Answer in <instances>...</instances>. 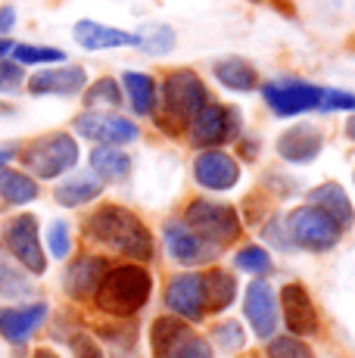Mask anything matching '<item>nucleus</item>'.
I'll return each instance as SVG.
<instances>
[{"instance_id": "c756f323", "label": "nucleus", "mask_w": 355, "mask_h": 358, "mask_svg": "<svg viewBox=\"0 0 355 358\" xmlns=\"http://www.w3.org/2000/svg\"><path fill=\"white\" fill-rule=\"evenodd\" d=\"M66 53L53 50V47H35V44H16L13 47V63L19 66H35V63H63Z\"/></svg>"}, {"instance_id": "9b49d317", "label": "nucleus", "mask_w": 355, "mask_h": 358, "mask_svg": "<svg viewBox=\"0 0 355 358\" xmlns=\"http://www.w3.org/2000/svg\"><path fill=\"white\" fill-rule=\"evenodd\" d=\"M6 246H10V252L22 262L31 274L47 271V259H44V250H41V240H38V218L35 215H19L6 224Z\"/></svg>"}, {"instance_id": "a211bd4d", "label": "nucleus", "mask_w": 355, "mask_h": 358, "mask_svg": "<svg viewBox=\"0 0 355 358\" xmlns=\"http://www.w3.org/2000/svg\"><path fill=\"white\" fill-rule=\"evenodd\" d=\"M324 147V137L315 125H293L290 131H284L281 141H277V153L287 162H312Z\"/></svg>"}, {"instance_id": "58836bf2", "label": "nucleus", "mask_w": 355, "mask_h": 358, "mask_svg": "<svg viewBox=\"0 0 355 358\" xmlns=\"http://www.w3.org/2000/svg\"><path fill=\"white\" fill-rule=\"evenodd\" d=\"M72 349H75V358H103V349H100L87 334L72 336Z\"/></svg>"}, {"instance_id": "72a5a7b5", "label": "nucleus", "mask_w": 355, "mask_h": 358, "mask_svg": "<svg viewBox=\"0 0 355 358\" xmlns=\"http://www.w3.org/2000/svg\"><path fill=\"white\" fill-rule=\"evenodd\" d=\"M234 265L243 268V271H252V274H265V271H271V256L262 246H247V250L237 252Z\"/></svg>"}, {"instance_id": "aec40b11", "label": "nucleus", "mask_w": 355, "mask_h": 358, "mask_svg": "<svg viewBox=\"0 0 355 358\" xmlns=\"http://www.w3.org/2000/svg\"><path fill=\"white\" fill-rule=\"evenodd\" d=\"M166 246H168V256L175 262H181V265H196V262L209 259L215 252L212 246L203 243V240L181 222L166 224Z\"/></svg>"}, {"instance_id": "ea45409f", "label": "nucleus", "mask_w": 355, "mask_h": 358, "mask_svg": "<svg viewBox=\"0 0 355 358\" xmlns=\"http://www.w3.org/2000/svg\"><path fill=\"white\" fill-rule=\"evenodd\" d=\"M113 358H138V349H134V336H113Z\"/></svg>"}, {"instance_id": "20e7f679", "label": "nucleus", "mask_w": 355, "mask_h": 358, "mask_svg": "<svg viewBox=\"0 0 355 358\" xmlns=\"http://www.w3.org/2000/svg\"><path fill=\"white\" fill-rule=\"evenodd\" d=\"M78 162V143L69 134H44L22 150V165L38 178H59Z\"/></svg>"}, {"instance_id": "a878e982", "label": "nucleus", "mask_w": 355, "mask_h": 358, "mask_svg": "<svg viewBox=\"0 0 355 358\" xmlns=\"http://www.w3.org/2000/svg\"><path fill=\"white\" fill-rule=\"evenodd\" d=\"M215 78L222 81L224 87H231V91H252V87L259 85L256 78V69H252L247 59H222V63L215 66Z\"/></svg>"}, {"instance_id": "412c9836", "label": "nucleus", "mask_w": 355, "mask_h": 358, "mask_svg": "<svg viewBox=\"0 0 355 358\" xmlns=\"http://www.w3.org/2000/svg\"><path fill=\"white\" fill-rule=\"evenodd\" d=\"M309 206H315V209L324 212L340 231L352 228V222H355L352 203H349V196H346V190L340 187V184H321V187H315L309 194Z\"/></svg>"}, {"instance_id": "e433bc0d", "label": "nucleus", "mask_w": 355, "mask_h": 358, "mask_svg": "<svg viewBox=\"0 0 355 358\" xmlns=\"http://www.w3.org/2000/svg\"><path fill=\"white\" fill-rule=\"evenodd\" d=\"M212 340H215L222 349H240V346H243V330H240V324H237V321H228V324H218V327H215Z\"/></svg>"}, {"instance_id": "c03bdc74", "label": "nucleus", "mask_w": 355, "mask_h": 358, "mask_svg": "<svg viewBox=\"0 0 355 358\" xmlns=\"http://www.w3.org/2000/svg\"><path fill=\"white\" fill-rule=\"evenodd\" d=\"M35 358H59V355L53 352V349H38V352H35Z\"/></svg>"}, {"instance_id": "9d476101", "label": "nucleus", "mask_w": 355, "mask_h": 358, "mask_svg": "<svg viewBox=\"0 0 355 358\" xmlns=\"http://www.w3.org/2000/svg\"><path fill=\"white\" fill-rule=\"evenodd\" d=\"M75 131L87 141H97L103 147H119V143H131L138 141V125L122 115L113 113H85L75 119Z\"/></svg>"}, {"instance_id": "7ed1b4c3", "label": "nucleus", "mask_w": 355, "mask_h": 358, "mask_svg": "<svg viewBox=\"0 0 355 358\" xmlns=\"http://www.w3.org/2000/svg\"><path fill=\"white\" fill-rule=\"evenodd\" d=\"M184 224L215 250V246L234 243L240 237V215H237L234 206L224 203H212V199H196V203L187 206V215H184Z\"/></svg>"}, {"instance_id": "2f4dec72", "label": "nucleus", "mask_w": 355, "mask_h": 358, "mask_svg": "<svg viewBox=\"0 0 355 358\" xmlns=\"http://www.w3.org/2000/svg\"><path fill=\"white\" fill-rule=\"evenodd\" d=\"M85 103L87 106H119L122 103L119 85H115L113 78H100L97 85H91V91L85 94Z\"/></svg>"}, {"instance_id": "cd10ccee", "label": "nucleus", "mask_w": 355, "mask_h": 358, "mask_svg": "<svg viewBox=\"0 0 355 358\" xmlns=\"http://www.w3.org/2000/svg\"><path fill=\"white\" fill-rule=\"evenodd\" d=\"M122 85H125L128 91V100H131V109L138 115H147L153 113V103H156V85L150 75H140V72H128L125 78H122Z\"/></svg>"}, {"instance_id": "ddd939ff", "label": "nucleus", "mask_w": 355, "mask_h": 358, "mask_svg": "<svg viewBox=\"0 0 355 358\" xmlns=\"http://www.w3.org/2000/svg\"><path fill=\"white\" fill-rule=\"evenodd\" d=\"M281 306H284V321L290 334L309 336L318 330V312L303 284H287L281 290Z\"/></svg>"}, {"instance_id": "1a4fd4ad", "label": "nucleus", "mask_w": 355, "mask_h": 358, "mask_svg": "<svg viewBox=\"0 0 355 358\" xmlns=\"http://www.w3.org/2000/svg\"><path fill=\"white\" fill-rule=\"evenodd\" d=\"M321 94L324 87L318 85H309V81H268L262 85V97L275 109L277 115H299V113H309V109H318L321 106Z\"/></svg>"}, {"instance_id": "0eeeda50", "label": "nucleus", "mask_w": 355, "mask_h": 358, "mask_svg": "<svg viewBox=\"0 0 355 358\" xmlns=\"http://www.w3.org/2000/svg\"><path fill=\"white\" fill-rule=\"evenodd\" d=\"M287 234H290V243L303 246L312 252H327L337 246L340 228L324 215L315 206H303L287 218Z\"/></svg>"}, {"instance_id": "4be33fe9", "label": "nucleus", "mask_w": 355, "mask_h": 358, "mask_svg": "<svg viewBox=\"0 0 355 358\" xmlns=\"http://www.w3.org/2000/svg\"><path fill=\"white\" fill-rule=\"evenodd\" d=\"M75 41L85 50H103V47H138V38L122 29H106V25L94 22V19H81L75 25Z\"/></svg>"}, {"instance_id": "f3484780", "label": "nucleus", "mask_w": 355, "mask_h": 358, "mask_svg": "<svg viewBox=\"0 0 355 358\" xmlns=\"http://www.w3.org/2000/svg\"><path fill=\"white\" fill-rule=\"evenodd\" d=\"M44 318H47L44 302H31V306H19V308H0V334L10 343H25L44 324Z\"/></svg>"}, {"instance_id": "2eb2a0df", "label": "nucleus", "mask_w": 355, "mask_h": 358, "mask_svg": "<svg viewBox=\"0 0 355 358\" xmlns=\"http://www.w3.org/2000/svg\"><path fill=\"white\" fill-rule=\"evenodd\" d=\"M166 302L175 315L196 321L203 315V308H206V299H203V274H194V271L178 274L166 290Z\"/></svg>"}, {"instance_id": "a18cd8bd", "label": "nucleus", "mask_w": 355, "mask_h": 358, "mask_svg": "<svg viewBox=\"0 0 355 358\" xmlns=\"http://www.w3.org/2000/svg\"><path fill=\"white\" fill-rule=\"evenodd\" d=\"M346 134H349L352 141H355V119H349V122H346Z\"/></svg>"}, {"instance_id": "bb28decb", "label": "nucleus", "mask_w": 355, "mask_h": 358, "mask_svg": "<svg viewBox=\"0 0 355 358\" xmlns=\"http://www.w3.org/2000/svg\"><path fill=\"white\" fill-rule=\"evenodd\" d=\"M0 196L13 206H22L31 203L38 196V184L31 181L29 175L22 171H13V169H0Z\"/></svg>"}, {"instance_id": "f704fd0d", "label": "nucleus", "mask_w": 355, "mask_h": 358, "mask_svg": "<svg viewBox=\"0 0 355 358\" xmlns=\"http://www.w3.org/2000/svg\"><path fill=\"white\" fill-rule=\"evenodd\" d=\"M47 246H50V256L53 259H66L72 250V240H69V224L66 222H53L50 231H47Z\"/></svg>"}, {"instance_id": "79ce46f5", "label": "nucleus", "mask_w": 355, "mask_h": 358, "mask_svg": "<svg viewBox=\"0 0 355 358\" xmlns=\"http://www.w3.org/2000/svg\"><path fill=\"white\" fill-rule=\"evenodd\" d=\"M13 156H16V150H10V147H6V150H0V169H6V162H10Z\"/></svg>"}, {"instance_id": "a19ab883", "label": "nucleus", "mask_w": 355, "mask_h": 358, "mask_svg": "<svg viewBox=\"0 0 355 358\" xmlns=\"http://www.w3.org/2000/svg\"><path fill=\"white\" fill-rule=\"evenodd\" d=\"M13 22H16V10H13V6H3V10H0V34L10 31Z\"/></svg>"}, {"instance_id": "6ab92c4d", "label": "nucleus", "mask_w": 355, "mask_h": 358, "mask_svg": "<svg viewBox=\"0 0 355 358\" xmlns=\"http://www.w3.org/2000/svg\"><path fill=\"white\" fill-rule=\"evenodd\" d=\"M109 265L100 256H81L78 262H72V268L66 271V293L72 299H87V296L97 293L100 280L106 278Z\"/></svg>"}, {"instance_id": "f257e3e1", "label": "nucleus", "mask_w": 355, "mask_h": 358, "mask_svg": "<svg viewBox=\"0 0 355 358\" xmlns=\"http://www.w3.org/2000/svg\"><path fill=\"white\" fill-rule=\"evenodd\" d=\"M85 234L97 243L109 246V250L131 256L138 262H147L153 256V237L143 228V222L134 212L122 209V206H103L97 209L85 224Z\"/></svg>"}, {"instance_id": "423d86ee", "label": "nucleus", "mask_w": 355, "mask_h": 358, "mask_svg": "<svg viewBox=\"0 0 355 358\" xmlns=\"http://www.w3.org/2000/svg\"><path fill=\"white\" fill-rule=\"evenodd\" d=\"M150 340H153L156 358H212L209 343L178 318H159L153 324Z\"/></svg>"}, {"instance_id": "7c9ffc66", "label": "nucleus", "mask_w": 355, "mask_h": 358, "mask_svg": "<svg viewBox=\"0 0 355 358\" xmlns=\"http://www.w3.org/2000/svg\"><path fill=\"white\" fill-rule=\"evenodd\" d=\"M29 293H31V280L22 271H16L10 265H0V296L19 299V296H29Z\"/></svg>"}, {"instance_id": "f03ea898", "label": "nucleus", "mask_w": 355, "mask_h": 358, "mask_svg": "<svg viewBox=\"0 0 355 358\" xmlns=\"http://www.w3.org/2000/svg\"><path fill=\"white\" fill-rule=\"evenodd\" d=\"M150 290H153V280H150V274L140 265H119V268H109L94 296H97V306L106 315L131 318V315H138L147 306Z\"/></svg>"}, {"instance_id": "37998d69", "label": "nucleus", "mask_w": 355, "mask_h": 358, "mask_svg": "<svg viewBox=\"0 0 355 358\" xmlns=\"http://www.w3.org/2000/svg\"><path fill=\"white\" fill-rule=\"evenodd\" d=\"M13 47H16V44H13V41L0 38V59H3V57H6V53H13Z\"/></svg>"}, {"instance_id": "393cba45", "label": "nucleus", "mask_w": 355, "mask_h": 358, "mask_svg": "<svg viewBox=\"0 0 355 358\" xmlns=\"http://www.w3.org/2000/svg\"><path fill=\"white\" fill-rule=\"evenodd\" d=\"M103 194V181L100 178H91V175H81V178H69L57 187V203L59 206H85L87 199L100 196Z\"/></svg>"}, {"instance_id": "c85d7f7f", "label": "nucleus", "mask_w": 355, "mask_h": 358, "mask_svg": "<svg viewBox=\"0 0 355 358\" xmlns=\"http://www.w3.org/2000/svg\"><path fill=\"white\" fill-rule=\"evenodd\" d=\"M134 38H138L140 50H147V53H168L175 44V31L168 25H143Z\"/></svg>"}, {"instance_id": "f8f14e48", "label": "nucleus", "mask_w": 355, "mask_h": 358, "mask_svg": "<svg viewBox=\"0 0 355 358\" xmlns=\"http://www.w3.org/2000/svg\"><path fill=\"white\" fill-rule=\"evenodd\" d=\"M194 178L206 190H231L240 181V165L231 159L228 153H222V150H206V153L196 156Z\"/></svg>"}, {"instance_id": "4c0bfd02", "label": "nucleus", "mask_w": 355, "mask_h": 358, "mask_svg": "<svg viewBox=\"0 0 355 358\" xmlns=\"http://www.w3.org/2000/svg\"><path fill=\"white\" fill-rule=\"evenodd\" d=\"M318 109H324V113H333V109H355V94H349V91H331V87H324Z\"/></svg>"}, {"instance_id": "4468645a", "label": "nucleus", "mask_w": 355, "mask_h": 358, "mask_svg": "<svg viewBox=\"0 0 355 358\" xmlns=\"http://www.w3.org/2000/svg\"><path fill=\"white\" fill-rule=\"evenodd\" d=\"M247 321L256 330V336H271L277 330V299L265 280H252L247 290V302H243Z\"/></svg>"}, {"instance_id": "39448f33", "label": "nucleus", "mask_w": 355, "mask_h": 358, "mask_svg": "<svg viewBox=\"0 0 355 358\" xmlns=\"http://www.w3.org/2000/svg\"><path fill=\"white\" fill-rule=\"evenodd\" d=\"M209 103L206 85L196 78L194 72H172L162 81V106H166V119H175L178 125H187L196 113Z\"/></svg>"}, {"instance_id": "473e14b6", "label": "nucleus", "mask_w": 355, "mask_h": 358, "mask_svg": "<svg viewBox=\"0 0 355 358\" xmlns=\"http://www.w3.org/2000/svg\"><path fill=\"white\" fill-rule=\"evenodd\" d=\"M268 358H315L312 349L296 336H277L268 346Z\"/></svg>"}, {"instance_id": "5701e85b", "label": "nucleus", "mask_w": 355, "mask_h": 358, "mask_svg": "<svg viewBox=\"0 0 355 358\" xmlns=\"http://www.w3.org/2000/svg\"><path fill=\"white\" fill-rule=\"evenodd\" d=\"M237 296V280L228 271H209L203 274V299H206L209 312H224Z\"/></svg>"}, {"instance_id": "b1692460", "label": "nucleus", "mask_w": 355, "mask_h": 358, "mask_svg": "<svg viewBox=\"0 0 355 358\" xmlns=\"http://www.w3.org/2000/svg\"><path fill=\"white\" fill-rule=\"evenodd\" d=\"M91 165L103 181H125L131 171V156L119 147H97L91 153Z\"/></svg>"}, {"instance_id": "6e6552de", "label": "nucleus", "mask_w": 355, "mask_h": 358, "mask_svg": "<svg viewBox=\"0 0 355 358\" xmlns=\"http://www.w3.org/2000/svg\"><path fill=\"white\" fill-rule=\"evenodd\" d=\"M237 131H240V113H237L234 106L206 103V106L190 119V141H194V147L212 150L218 143L231 141Z\"/></svg>"}, {"instance_id": "dca6fc26", "label": "nucleus", "mask_w": 355, "mask_h": 358, "mask_svg": "<svg viewBox=\"0 0 355 358\" xmlns=\"http://www.w3.org/2000/svg\"><path fill=\"white\" fill-rule=\"evenodd\" d=\"M87 75L81 66H66V69H44V72L31 75L29 78V91L35 97H44V94H59V97H72L85 87Z\"/></svg>"}, {"instance_id": "c9c22d12", "label": "nucleus", "mask_w": 355, "mask_h": 358, "mask_svg": "<svg viewBox=\"0 0 355 358\" xmlns=\"http://www.w3.org/2000/svg\"><path fill=\"white\" fill-rule=\"evenodd\" d=\"M25 81V72L19 63H10V59H0V91L3 94H13L19 91V85Z\"/></svg>"}]
</instances>
